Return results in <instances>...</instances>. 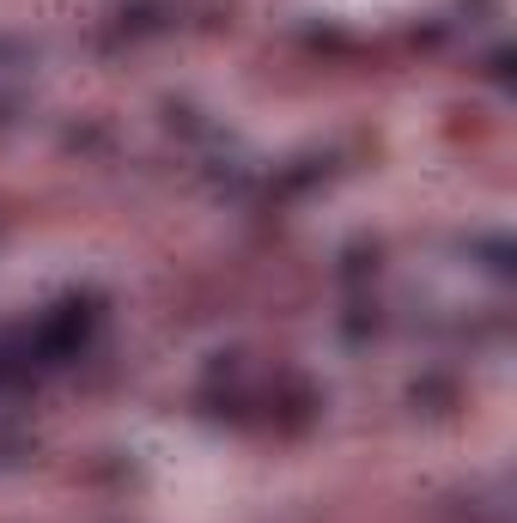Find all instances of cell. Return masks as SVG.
<instances>
[{"mask_svg": "<svg viewBox=\"0 0 517 523\" xmlns=\"http://www.w3.org/2000/svg\"><path fill=\"white\" fill-rule=\"evenodd\" d=\"M13 371H25V359H7V353H0V378H13Z\"/></svg>", "mask_w": 517, "mask_h": 523, "instance_id": "6da1fadb", "label": "cell"}]
</instances>
